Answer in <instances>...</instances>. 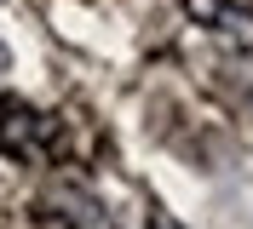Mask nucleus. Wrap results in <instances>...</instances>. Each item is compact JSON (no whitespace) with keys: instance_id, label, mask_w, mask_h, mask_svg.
Listing matches in <instances>:
<instances>
[{"instance_id":"1","label":"nucleus","mask_w":253,"mask_h":229,"mask_svg":"<svg viewBox=\"0 0 253 229\" xmlns=\"http://www.w3.org/2000/svg\"><path fill=\"white\" fill-rule=\"evenodd\" d=\"M41 137H46V121H41L23 98H0V149L35 155V149H41Z\"/></svg>"},{"instance_id":"2","label":"nucleus","mask_w":253,"mask_h":229,"mask_svg":"<svg viewBox=\"0 0 253 229\" xmlns=\"http://www.w3.org/2000/svg\"><path fill=\"white\" fill-rule=\"evenodd\" d=\"M63 229H115L110 224V212L98 206V200H86V195H63Z\"/></svg>"},{"instance_id":"3","label":"nucleus","mask_w":253,"mask_h":229,"mask_svg":"<svg viewBox=\"0 0 253 229\" xmlns=\"http://www.w3.org/2000/svg\"><path fill=\"white\" fill-rule=\"evenodd\" d=\"M196 17H207V23H230V12H224V0H184Z\"/></svg>"},{"instance_id":"4","label":"nucleus","mask_w":253,"mask_h":229,"mask_svg":"<svg viewBox=\"0 0 253 229\" xmlns=\"http://www.w3.org/2000/svg\"><path fill=\"white\" fill-rule=\"evenodd\" d=\"M150 229H178L173 218H161V212H150Z\"/></svg>"}]
</instances>
